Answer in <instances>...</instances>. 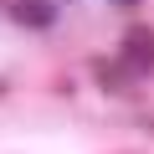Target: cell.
Returning a JSON list of instances; mask_svg holds the SVG:
<instances>
[{"label":"cell","mask_w":154,"mask_h":154,"mask_svg":"<svg viewBox=\"0 0 154 154\" xmlns=\"http://www.w3.org/2000/svg\"><path fill=\"white\" fill-rule=\"evenodd\" d=\"M118 67L128 77H139V72L154 67V26H128L123 46H118Z\"/></svg>","instance_id":"6da1fadb"},{"label":"cell","mask_w":154,"mask_h":154,"mask_svg":"<svg viewBox=\"0 0 154 154\" xmlns=\"http://www.w3.org/2000/svg\"><path fill=\"white\" fill-rule=\"evenodd\" d=\"M11 21H21L31 31H46V26H57V5L51 0H11Z\"/></svg>","instance_id":"7a4b0ae2"},{"label":"cell","mask_w":154,"mask_h":154,"mask_svg":"<svg viewBox=\"0 0 154 154\" xmlns=\"http://www.w3.org/2000/svg\"><path fill=\"white\" fill-rule=\"evenodd\" d=\"M123 5H128V0H123Z\"/></svg>","instance_id":"3957f363"}]
</instances>
